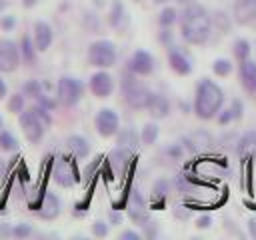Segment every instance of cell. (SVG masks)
Returning a JSON list of instances; mask_svg holds the SVG:
<instances>
[{
  "instance_id": "1",
  "label": "cell",
  "mask_w": 256,
  "mask_h": 240,
  "mask_svg": "<svg viewBox=\"0 0 256 240\" xmlns=\"http://www.w3.org/2000/svg\"><path fill=\"white\" fill-rule=\"evenodd\" d=\"M178 20H180V34L184 42L192 46H202L208 42L212 34V18L202 4L198 2L186 4Z\"/></svg>"
},
{
  "instance_id": "2",
  "label": "cell",
  "mask_w": 256,
  "mask_h": 240,
  "mask_svg": "<svg viewBox=\"0 0 256 240\" xmlns=\"http://www.w3.org/2000/svg\"><path fill=\"white\" fill-rule=\"evenodd\" d=\"M224 106V90L210 78H200L194 92L192 110L200 120H212Z\"/></svg>"
},
{
  "instance_id": "3",
  "label": "cell",
  "mask_w": 256,
  "mask_h": 240,
  "mask_svg": "<svg viewBox=\"0 0 256 240\" xmlns=\"http://www.w3.org/2000/svg\"><path fill=\"white\" fill-rule=\"evenodd\" d=\"M120 90H122V96H124V102L134 108V110H144L148 106V100H150V90L138 80V76L130 70H126L122 74V80H120Z\"/></svg>"
},
{
  "instance_id": "4",
  "label": "cell",
  "mask_w": 256,
  "mask_h": 240,
  "mask_svg": "<svg viewBox=\"0 0 256 240\" xmlns=\"http://www.w3.org/2000/svg\"><path fill=\"white\" fill-rule=\"evenodd\" d=\"M116 58H118V54H116V46L112 40L102 38V40H96L88 46V64L94 68L106 70V68L116 64Z\"/></svg>"
},
{
  "instance_id": "5",
  "label": "cell",
  "mask_w": 256,
  "mask_h": 240,
  "mask_svg": "<svg viewBox=\"0 0 256 240\" xmlns=\"http://www.w3.org/2000/svg\"><path fill=\"white\" fill-rule=\"evenodd\" d=\"M84 94V84L74 76H62L56 86V98L64 106H76Z\"/></svg>"
},
{
  "instance_id": "6",
  "label": "cell",
  "mask_w": 256,
  "mask_h": 240,
  "mask_svg": "<svg viewBox=\"0 0 256 240\" xmlns=\"http://www.w3.org/2000/svg\"><path fill=\"white\" fill-rule=\"evenodd\" d=\"M52 178L62 188H72L74 184H78L80 182V174H78L74 158L72 156H60L58 162L52 168Z\"/></svg>"
},
{
  "instance_id": "7",
  "label": "cell",
  "mask_w": 256,
  "mask_h": 240,
  "mask_svg": "<svg viewBox=\"0 0 256 240\" xmlns=\"http://www.w3.org/2000/svg\"><path fill=\"white\" fill-rule=\"evenodd\" d=\"M94 128L102 138L116 136V132L120 130V118L112 108H100L94 116Z\"/></svg>"
},
{
  "instance_id": "8",
  "label": "cell",
  "mask_w": 256,
  "mask_h": 240,
  "mask_svg": "<svg viewBox=\"0 0 256 240\" xmlns=\"http://www.w3.org/2000/svg\"><path fill=\"white\" fill-rule=\"evenodd\" d=\"M20 128H22L26 140L32 142V144L40 142L42 136H44V130H46V126H44L42 120L32 112V108L20 112Z\"/></svg>"
},
{
  "instance_id": "9",
  "label": "cell",
  "mask_w": 256,
  "mask_h": 240,
  "mask_svg": "<svg viewBox=\"0 0 256 240\" xmlns=\"http://www.w3.org/2000/svg\"><path fill=\"white\" fill-rule=\"evenodd\" d=\"M20 48L16 42L2 38L0 40V72H14L20 64Z\"/></svg>"
},
{
  "instance_id": "10",
  "label": "cell",
  "mask_w": 256,
  "mask_h": 240,
  "mask_svg": "<svg viewBox=\"0 0 256 240\" xmlns=\"http://www.w3.org/2000/svg\"><path fill=\"white\" fill-rule=\"evenodd\" d=\"M88 88H90V92H92L96 98H108V96H112V92H114V78H112V74H108L104 68H98V72H94V74L90 76Z\"/></svg>"
},
{
  "instance_id": "11",
  "label": "cell",
  "mask_w": 256,
  "mask_h": 240,
  "mask_svg": "<svg viewBox=\"0 0 256 240\" xmlns=\"http://www.w3.org/2000/svg\"><path fill=\"white\" fill-rule=\"evenodd\" d=\"M128 70L136 76H150L154 72V56L146 50H136L128 60Z\"/></svg>"
},
{
  "instance_id": "12",
  "label": "cell",
  "mask_w": 256,
  "mask_h": 240,
  "mask_svg": "<svg viewBox=\"0 0 256 240\" xmlns=\"http://www.w3.org/2000/svg\"><path fill=\"white\" fill-rule=\"evenodd\" d=\"M232 18L240 26H250L256 22V0H234Z\"/></svg>"
},
{
  "instance_id": "13",
  "label": "cell",
  "mask_w": 256,
  "mask_h": 240,
  "mask_svg": "<svg viewBox=\"0 0 256 240\" xmlns=\"http://www.w3.org/2000/svg\"><path fill=\"white\" fill-rule=\"evenodd\" d=\"M212 142L214 140H212V134L208 130H194V132H190L188 136L182 138V148L196 154V152H202V150L210 148Z\"/></svg>"
},
{
  "instance_id": "14",
  "label": "cell",
  "mask_w": 256,
  "mask_h": 240,
  "mask_svg": "<svg viewBox=\"0 0 256 240\" xmlns=\"http://www.w3.org/2000/svg\"><path fill=\"white\" fill-rule=\"evenodd\" d=\"M34 210H38V216L42 220H54L60 214V198L52 192H44L40 196V202L34 206Z\"/></svg>"
},
{
  "instance_id": "15",
  "label": "cell",
  "mask_w": 256,
  "mask_h": 240,
  "mask_svg": "<svg viewBox=\"0 0 256 240\" xmlns=\"http://www.w3.org/2000/svg\"><path fill=\"white\" fill-rule=\"evenodd\" d=\"M168 64H170L172 72H176L178 76H188L192 72V60H190V56L184 50L176 48V46L168 48Z\"/></svg>"
},
{
  "instance_id": "16",
  "label": "cell",
  "mask_w": 256,
  "mask_h": 240,
  "mask_svg": "<svg viewBox=\"0 0 256 240\" xmlns=\"http://www.w3.org/2000/svg\"><path fill=\"white\" fill-rule=\"evenodd\" d=\"M128 218L138 224V226H144L150 216H148V210H146V202L144 198L140 196L138 190H132V196H130V204H128Z\"/></svg>"
},
{
  "instance_id": "17",
  "label": "cell",
  "mask_w": 256,
  "mask_h": 240,
  "mask_svg": "<svg viewBox=\"0 0 256 240\" xmlns=\"http://www.w3.org/2000/svg\"><path fill=\"white\" fill-rule=\"evenodd\" d=\"M238 80L248 94H256V62L254 60L246 58L238 64Z\"/></svg>"
},
{
  "instance_id": "18",
  "label": "cell",
  "mask_w": 256,
  "mask_h": 240,
  "mask_svg": "<svg viewBox=\"0 0 256 240\" xmlns=\"http://www.w3.org/2000/svg\"><path fill=\"white\" fill-rule=\"evenodd\" d=\"M32 40H34V46H36L38 52H46L50 48L52 40H54V32H52L50 24L44 22V20L34 22V36H32Z\"/></svg>"
},
{
  "instance_id": "19",
  "label": "cell",
  "mask_w": 256,
  "mask_h": 240,
  "mask_svg": "<svg viewBox=\"0 0 256 240\" xmlns=\"http://www.w3.org/2000/svg\"><path fill=\"white\" fill-rule=\"evenodd\" d=\"M236 152L244 160H256V130H248L236 140Z\"/></svg>"
},
{
  "instance_id": "20",
  "label": "cell",
  "mask_w": 256,
  "mask_h": 240,
  "mask_svg": "<svg viewBox=\"0 0 256 240\" xmlns=\"http://www.w3.org/2000/svg\"><path fill=\"white\" fill-rule=\"evenodd\" d=\"M148 114L154 118V120H162L170 114V102L164 94H158V92H152L150 94V100H148V106H146Z\"/></svg>"
},
{
  "instance_id": "21",
  "label": "cell",
  "mask_w": 256,
  "mask_h": 240,
  "mask_svg": "<svg viewBox=\"0 0 256 240\" xmlns=\"http://www.w3.org/2000/svg\"><path fill=\"white\" fill-rule=\"evenodd\" d=\"M128 14H126V8L120 0H112V6H110V12H108V24L116 30V32H122L126 30L128 26Z\"/></svg>"
},
{
  "instance_id": "22",
  "label": "cell",
  "mask_w": 256,
  "mask_h": 240,
  "mask_svg": "<svg viewBox=\"0 0 256 240\" xmlns=\"http://www.w3.org/2000/svg\"><path fill=\"white\" fill-rule=\"evenodd\" d=\"M116 144H118L120 148H126V150H130V152H134V150L138 148V144H140V134H138L132 126L120 128V130L116 132Z\"/></svg>"
},
{
  "instance_id": "23",
  "label": "cell",
  "mask_w": 256,
  "mask_h": 240,
  "mask_svg": "<svg viewBox=\"0 0 256 240\" xmlns=\"http://www.w3.org/2000/svg\"><path fill=\"white\" fill-rule=\"evenodd\" d=\"M132 154H134V152H130V150H126V148H120V146H116V148L110 152V156H108V160H110V166H112V168H114L118 174H124V172H126V168L130 166Z\"/></svg>"
},
{
  "instance_id": "24",
  "label": "cell",
  "mask_w": 256,
  "mask_h": 240,
  "mask_svg": "<svg viewBox=\"0 0 256 240\" xmlns=\"http://www.w3.org/2000/svg\"><path fill=\"white\" fill-rule=\"evenodd\" d=\"M66 144H68V148H70V152H72L74 158H86V156L90 154V144H88V140H86L84 136H80V134L68 136Z\"/></svg>"
},
{
  "instance_id": "25",
  "label": "cell",
  "mask_w": 256,
  "mask_h": 240,
  "mask_svg": "<svg viewBox=\"0 0 256 240\" xmlns=\"http://www.w3.org/2000/svg\"><path fill=\"white\" fill-rule=\"evenodd\" d=\"M18 48H20V58H22L28 66H34V62H36V52H38L36 46H34V40L24 34V36L20 38V46H18Z\"/></svg>"
},
{
  "instance_id": "26",
  "label": "cell",
  "mask_w": 256,
  "mask_h": 240,
  "mask_svg": "<svg viewBox=\"0 0 256 240\" xmlns=\"http://www.w3.org/2000/svg\"><path fill=\"white\" fill-rule=\"evenodd\" d=\"M158 136H160L158 124H156V122H146V124L142 126V132H140V142H142L144 146H152V144L158 140Z\"/></svg>"
},
{
  "instance_id": "27",
  "label": "cell",
  "mask_w": 256,
  "mask_h": 240,
  "mask_svg": "<svg viewBox=\"0 0 256 240\" xmlns=\"http://www.w3.org/2000/svg\"><path fill=\"white\" fill-rule=\"evenodd\" d=\"M178 10L176 8H172V6H166V8H162V12L158 14V24H160V28H172L176 22H178Z\"/></svg>"
},
{
  "instance_id": "28",
  "label": "cell",
  "mask_w": 256,
  "mask_h": 240,
  "mask_svg": "<svg viewBox=\"0 0 256 240\" xmlns=\"http://www.w3.org/2000/svg\"><path fill=\"white\" fill-rule=\"evenodd\" d=\"M232 52H234V56H236V60H238V62H242V60L250 58V52H252L250 42H248L246 38H238V40L232 44Z\"/></svg>"
},
{
  "instance_id": "29",
  "label": "cell",
  "mask_w": 256,
  "mask_h": 240,
  "mask_svg": "<svg viewBox=\"0 0 256 240\" xmlns=\"http://www.w3.org/2000/svg\"><path fill=\"white\" fill-rule=\"evenodd\" d=\"M168 190H170V182H168V180H164V178L156 180L154 186H152V200H154V202H162V200L166 198Z\"/></svg>"
},
{
  "instance_id": "30",
  "label": "cell",
  "mask_w": 256,
  "mask_h": 240,
  "mask_svg": "<svg viewBox=\"0 0 256 240\" xmlns=\"http://www.w3.org/2000/svg\"><path fill=\"white\" fill-rule=\"evenodd\" d=\"M212 72H214L216 76H220V78L230 76V72H232V62H230L228 58H216V60L212 62Z\"/></svg>"
},
{
  "instance_id": "31",
  "label": "cell",
  "mask_w": 256,
  "mask_h": 240,
  "mask_svg": "<svg viewBox=\"0 0 256 240\" xmlns=\"http://www.w3.org/2000/svg\"><path fill=\"white\" fill-rule=\"evenodd\" d=\"M0 148L6 150V152L18 150V140H16V136H14L12 132H8V130L0 132Z\"/></svg>"
},
{
  "instance_id": "32",
  "label": "cell",
  "mask_w": 256,
  "mask_h": 240,
  "mask_svg": "<svg viewBox=\"0 0 256 240\" xmlns=\"http://www.w3.org/2000/svg\"><path fill=\"white\" fill-rule=\"evenodd\" d=\"M42 90H44V86H42L40 80H28V82L22 86V92H24L26 96H30V98H36Z\"/></svg>"
},
{
  "instance_id": "33",
  "label": "cell",
  "mask_w": 256,
  "mask_h": 240,
  "mask_svg": "<svg viewBox=\"0 0 256 240\" xmlns=\"http://www.w3.org/2000/svg\"><path fill=\"white\" fill-rule=\"evenodd\" d=\"M24 106H26V100H24L22 94H12V96H10V100H8V110H10L12 114H20V112L24 110Z\"/></svg>"
},
{
  "instance_id": "34",
  "label": "cell",
  "mask_w": 256,
  "mask_h": 240,
  "mask_svg": "<svg viewBox=\"0 0 256 240\" xmlns=\"http://www.w3.org/2000/svg\"><path fill=\"white\" fill-rule=\"evenodd\" d=\"M212 18V26L216 24L218 28H220V32H228L230 30V18L224 14V12H216L214 16H210Z\"/></svg>"
},
{
  "instance_id": "35",
  "label": "cell",
  "mask_w": 256,
  "mask_h": 240,
  "mask_svg": "<svg viewBox=\"0 0 256 240\" xmlns=\"http://www.w3.org/2000/svg\"><path fill=\"white\" fill-rule=\"evenodd\" d=\"M32 112L42 120V124H44L46 128L52 124V116H50V110H48V108H44V106H40V104L36 102V104L32 106Z\"/></svg>"
},
{
  "instance_id": "36",
  "label": "cell",
  "mask_w": 256,
  "mask_h": 240,
  "mask_svg": "<svg viewBox=\"0 0 256 240\" xmlns=\"http://www.w3.org/2000/svg\"><path fill=\"white\" fill-rule=\"evenodd\" d=\"M216 122L220 124V126H228L230 122H234V114H232V110H230V106H222L220 108V112L216 114Z\"/></svg>"
},
{
  "instance_id": "37",
  "label": "cell",
  "mask_w": 256,
  "mask_h": 240,
  "mask_svg": "<svg viewBox=\"0 0 256 240\" xmlns=\"http://www.w3.org/2000/svg\"><path fill=\"white\" fill-rule=\"evenodd\" d=\"M36 102H38L40 106L48 108V110H54V108H56V100H54L52 96H48V94H46V90H42V92L36 96Z\"/></svg>"
},
{
  "instance_id": "38",
  "label": "cell",
  "mask_w": 256,
  "mask_h": 240,
  "mask_svg": "<svg viewBox=\"0 0 256 240\" xmlns=\"http://www.w3.org/2000/svg\"><path fill=\"white\" fill-rule=\"evenodd\" d=\"M30 234H32V226L30 224H16L12 228V234L10 236H14V238H28Z\"/></svg>"
},
{
  "instance_id": "39",
  "label": "cell",
  "mask_w": 256,
  "mask_h": 240,
  "mask_svg": "<svg viewBox=\"0 0 256 240\" xmlns=\"http://www.w3.org/2000/svg\"><path fill=\"white\" fill-rule=\"evenodd\" d=\"M172 40H174L172 30H170V28H160V32H158V42L164 44V46H168V48H172Z\"/></svg>"
},
{
  "instance_id": "40",
  "label": "cell",
  "mask_w": 256,
  "mask_h": 240,
  "mask_svg": "<svg viewBox=\"0 0 256 240\" xmlns=\"http://www.w3.org/2000/svg\"><path fill=\"white\" fill-rule=\"evenodd\" d=\"M230 110L234 114V120H240L244 116V104H242V100L240 98H232L230 100Z\"/></svg>"
},
{
  "instance_id": "41",
  "label": "cell",
  "mask_w": 256,
  "mask_h": 240,
  "mask_svg": "<svg viewBox=\"0 0 256 240\" xmlns=\"http://www.w3.org/2000/svg\"><path fill=\"white\" fill-rule=\"evenodd\" d=\"M92 234H94L96 238H104V236H108V224H106L104 220H96V222L92 224Z\"/></svg>"
},
{
  "instance_id": "42",
  "label": "cell",
  "mask_w": 256,
  "mask_h": 240,
  "mask_svg": "<svg viewBox=\"0 0 256 240\" xmlns=\"http://www.w3.org/2000/svg\"><path fill=\"white\" fill-rule=\"evenodd\" d=\"M142 230H144V236L146 238H156L158 236V224L156 222H152V220H148L144 226H140Z\"/></svg>"
},
{
  "instance_id": "43",
  "label": "cell",
  "mask_w": 256,
  "mask_h": 240,
  "mask_svg": "<svg viewBox=\"0 0 256 240\" xmlns=\"http://www.w3.org/2000/svg\"><path fill=\"white\" fill-rule=\"evenodd\" d=\"M194 226H196L198 230H206V228H210V226H212V216H210V214H202V216H198Z\"/></svg>"
},
{
  "instance_id": "44",
  "label": "cell",
  "mask_w": 256,
  "mask_h": 240,
  "mask_svg": "<svg viewBox=\"0 0 256 240\" xmlns=\"http://www.w3.org/2000/svg\"><path fill=\"white\" fill-rule=\"evenodd\" d=\"M164 152H166L168 156H172V158H180L182 152H184V148H182V144H172V146H168Z\"/></svg>"
},
{
  "instance_id": "45",
  "label": "cell",
  "mask_w": 256,
  "mask_h": 240,
  "mask_svg": "<svg viewBox=\"0 0 256 240\" xmlns=\"http://www.w3.org/2000/svg\"><path fill=\"white\" fill-rule=\"evenodd\" d=\"M0 26H2V30H12V28L16 26V18H14L12 14H10V16H2Z\"/></svg>"
},
{
  "instance_id": "46",
  "label": "cell",
  "mask_w": 256,
  "mask_h": 240,
  "mask_svg": "<svg viewBox=\"0 0 256 240\" xmlns=\"http://www.w3.org/2000/svg\"><path fill=\"white\" fill-rule=\"evenodd\" d=\"M174 216H176L178 220H188V218H190V210L184 208V206H176V208H174Z\"/></svg>"
},
{
  "instance_id": "47",
  "label": "cell",
  "mask_w": 256,
  "mask_h": 240,
  "mask_svg": "<svg viewBox=\"0 0 256 240\" xmlns=\"http://www.w3.org/2000/svg\"><path fill=\"white\" fill-rule=\"evenodd\" d=\"M120 238H122V240H140L142 234H140L138 230H124V232L120 234Z\"/></svg>"
},
{
  "instance_id": "48",
  "label": "cell",
  "mask_w": 256,
  "mask_h": 240,
  "mask_svg": "<svg viewBox=\"0 0 256 240\" xmlns=\"http://www.w3.org/2000/svg\"><path fill=\"white\" fill-rule=\"evenodd\" d=\"M100 162H102V156H98V158H96V160H94V162H92V164H90V166L86 168V172H84V176H86V178H90V176L94 174V170H96V166H100Z\"/></svg>"
},
{
  "instance_id": "49",
  "label": "cell",
  "mask_w": 256,
  "mask_h": 240,
  "mask_svg": "<svg viewBox=\"0 0 256 240\" xmlns=\"http://www.w3.org/2000/svg\"><path fill=\"white\" fill-rule=\"evenodd\" d=\"M122 222V214L118 212V210H114V212H110V224H114V226H118Z\"/></svg>"
},
{
  "instance_id": "50",
  "label": "cell",
  "mask_w": 256,
  "mask_h": 240,
  "mask_svg": "<svg viewBox=\"0 0 256 240\" xmlns=\"http://www.w3.org/2000/svg\"><path fill=\"white\" fill-rule=\"evenodd\" d=\"M12 234V228L6 224V222H0V238H6Z\"/></svg>"
},
{
  "instance_id": "51",
  "label": "cell",
  "mask_w": 256,
  "mask_h": 240,
  "mask_svg": "<svg viewBox=\"0 0 256 240\" xmlns=\"http://www.w3.org/2000/svg\"><path fill=\"white\" fill-rule=\"evenodd\" d=\"M248 234L252 238H256V218H250L248 220Z\"/></svg>"
},
{
  "instance_id": "52",
  "label": "cell",
  "mask_w": 256,
  "mask_h": 240,
  "mask_svg": "<svg viewBox=\"0 0 256 240\" xmlns=\"http://www.w3.org/2000/svg\"><path fill=\"white\" fill-rule=\"evenodd\" d=\"M6 94H8V86H6V82H4L2 76H0V100H2Z\"/></svg>"
},
{
  "instance_id": "53",
  "label": "cell",
  "mask_w": 256,
  "mask_h": 240,
  "mask_svg": "<svg viewBox=\"0 0 256 240\" xmlns=\"http://www.w3.org/2000/svg\"><path fill=\"white\" fill-rule=\"evenodd\" d=\"M36 2H38V0H22V4H24L26 8H32V6L36 4Z\"/></svg>"
},
{
  "instance_id": "54",
  "label": "cell",
  "mask_w": 256,
  "mask_h": 240,
  "mask_svg": "<svg viewBox=\"0 0 256 240\" xmlns=\"http://www.w3.org/2000/svg\"><path fill=\"white\" fill-rule=\"evenodd\" d=\"M178 4H182V6H186V4H192V2H196V0H176Z\"/></svg>"
},
{
  "instance_id": "55",
  "label": "cell",
  "mask_w": 256,
  "mask_h": 240,
  "mask_svg": "<svg viewBox=\"0 0 256 240\" xmlns=\"http://www.w3.org/2000/svg\"><path fill=\"white\" fill-rule=\"evenodd\" d=\"M180 108H182V110H184V114H186V112H188V110H190V108H188V104H184V102H182V104H180Z\"/></svg>"
},
{
  "instance_id": "56",
  "label": "cell",
  "mask_w": 256,
  "mask_h": 240,
  "mask_svg": "<svg viewBox=\"0 0 256 240\" xmlns=\"http://www.w3.org/2000/svg\"><path fill=\"white\" fill-rule=\"evenodd\" d=\"M4 8H6V2H4V0H0V12H2Z\"/></svg>"
},
{
  "instance_id": "57",
  "label": "cell",
  "mask_w": 256,
  "mask_h": 240,
  "mask_svg": "<svg viewBox=\"0 0 256 240\" xmlns=\"http://www.w3.org/2000/svg\"><path fill=\"white\" fill-rule=\"evenodd\" d=\"M154 2H158V4H164V2H168V0H154Z\"/></svg>"
},
{
  "instance_id": "58",
  "label": "cell",
  "mask_w": 256,
  "mask_h": 240,
  "mask_svg": "<svg viewBox=\"0 0 256 240\" xmlns=\"http://www.w3.org/2000/svg\"><path fill=\"white\" fill-rule=\"evenodd\" d=\"M0 128H2V116H0Z\"/></svg>"
},
{
  "instance_id": "59",
  "label": "cell",
  "mask_w": 256,
  "mask_h": 240,
  "mask_svg": "<svg viewBox=\"0 0 256 240\" xmlns=\"http://www.w3.org/2000/svg\"><path fill=\"white\" fill-rule=\"evenodd\" d=\"M134 2H140V0H134Z\"/></svg>"
}]
</instances>
